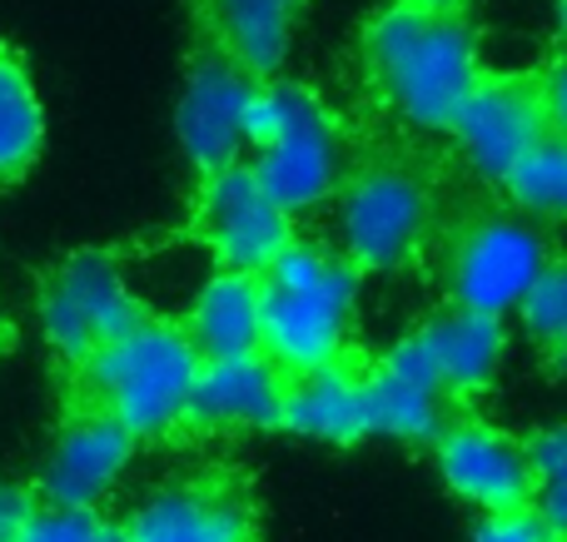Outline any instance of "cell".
Here are the masks:
<instances>
[{"label": "cell", "instance_id": "15", "mask_svg": "<svg viewBox=\"0 0 567 542\" xmlns=\"http://www.w3.org/2000/svg\"><path fill=\"white\" fill-rule=\"evenodd\" d=\"M284 378L259 354L199 364L189 378L185 414L175 438H219V434H275L279 428Z\"/></svg>", "mask_w": 567, "mask_h": 542}, {"label": "cell", "instance_id": "19", "mask_svg": "<svg viewBox=\"0 0 567 542\" xmlns=\"http://www.w3.org/2000/svg\"><path fill=\"white\" fill-rule=\"evenodd\" d=\"M185 334L195 364H219V358H245L259 348V284L255 274H229L199 284L189 309L175 319Z\"/></svg>", "mask_w": 567, "mask_h": 542}, {"label": "cell", "instance_id": "26", "mask_svg": "<svg viewBox=\"0 0 567 542\" xmlns=\"http://www.w3.org/2000/svg\"><path fill=\"white\" fill-rule=\"evenodd\" d=\"M30 503H35V498H30V488H16V483H6V478H0V542H10L20 533Z\"/></svg>", "mask_w": 567, "mask_h": 542}, {"label": "cell", "instance_id": "20", "mask_svg": "<svg viewBox=\"0 0 567 542\" xmlns=\"http://www.w3.org/2000/svg\"><path fill=\"white\" fill-rule=\"evenodd\" d=\"M45 149V110L30 85L25 55L0 40V189L20 185Z\"/></svg>", "mask_w": 567, "mask_h": 542}, {"label": "cell", "instance_id": "6", "mask_svg": "<svg viewBox=\"0 0 567 542\" xmlns=\"http://www.w3.org/2000/svg\"><path fill=\"white\" fill-rule=\"evenodd\" d=\"M195 354H189L185 334L169 314H145L105 344L85 368L60 374V394L85 398L100 414H110L140 448L169 444L179 434V414H185V394L195 378Z\"/></svg>", "mask_w": 567, "mask_h": 542}, {"label": "cell", "instance_id": "25", "mask_svg": "<svg viewBox=\"0 0 567 542\" xmlns=\"http://www.w3.org/2000/svg\"><path fill=\"white\" fill-rule=\"evenodd\" d=\"M473 542H563V533L543 523L538 508H513V513H483Z\"/></svg>", "mask_w": 567, "mask_h": 542}, {"label": "cell", "instance_id": "3", "mask_svg": "<svg viewBox=\"0 0 567 542\" xmlns=\"http://www.w3.org/2000/svg\"><path fill=\"white\" fill-rule=\"evenodd\" d=\"M553 254L563 249L548 229L518 215L493 185L453 169L419 274L433 279L443 304L503 319L508 309H518V299L548 269Z\"/></svg>", "mask_w": 567, "mask_h": 542}, {"label": "cell", "instance_id": "23", "mask_svg": "<svg viewBox=\"0 0 567 542\" xmlns=\"http://www.w3.org/2000/svg\"><path fill=\"white\" fill-rule=\"evenodd\" d=\"M10 542H125L115 518H105L100 508H45L30 503L25 523Z\"/></svg>", "mask_w": 567, "mask_h": 542}, {"label": "cell", "instance_id": "9", "mask_svg": "<svg viewBox=\"0 0 567 542\" xmlns=\"http://www.w3.org/2000/svg\"><path fill=\"white\" fill-rule=\"evenodd\" d=\"M125 542H259L255 478L235 463H209L150 488L125 518Z\"/></svg>", "mask_w": 567, "mask_h": 542}, {"label": "cell", "instance_id": "5", "mask_svg": "<svg viewBox=\"0 0 567 542\" xmlns=\"http://www.w3.org/2000/svg\"><path fill=\"white\" fill-rule=\"evenodd\" d=\"M259 284V348L279 374H299L349 348L363 274L323 239L293 234L255 274Z\"/></svg>", "mask_w": 567, "mask_h": 542}, {"label": "cell", "instance_id": "16", "mask_svg": "<svg viewBox=\"0 0 567 542\" xmlns=\"http://www.w3.org/2000/svg\"><path fill=\"white\" fill-rule=\"evenodd\" d=\"M363 368H369V348L349 344L313 368L279 374V428L333 448L363 444L369 438V428H363Z\"/></svg>", "mask_w": 567, "mask_h": 542}, {"label": "cell", "instance_id": "27", "mask_svg": "<svg viewBox=\"0 0 567 542\" xmlns=\"http://www.w3.org/2000/svg\"><path fill=\"white\" fill-rule=\"evenodd\" d=\"M10 348H16V329H10V324H6V319H0V358H6V354H10Z\"/></svg>", "mask_w": 567, "mask_h": 542}, {"label": "cell", "instance_id": "21", "mask_svg": "<svg viewBox=\"0 0 567 542\" xmlns=\"http://www.w3.org/2000/svg\"><path fill=\"white\" fill-rule=\"evenodd\" d=\"M498 195L508 199L518 215H528L538 229H558L563 209H567V125L553 119L503 175Z\"/></svg>", "mask_w": 567, "mask_h": 542}, {"label": "cell", "instance_id": "24", "mask_svg": "<svg viewBox=\"0 0 567 542\" xmlns=\"http://www.w3.org/2000/svg\"><path fill=\"white\" fill-rule=\"evenodd\" d=\"M528 444V463H533V508L548 528H567V513H563V483H567V434L558 424L553 428H538V434L523 438Z\"/></svg>", "mask_w": 567, "mask_h": 542}, {"label": "cell", "instance_id": "14", "mask_svg": "<svg viewBox=\"0 0 567 542\" xmlns=\"http://www.w3.org/2000/svg\"><path fill=\"white\" fill-rule=\"evenodd\" d=\"M433 463H439L443 483L463 498V503L483 508V513H513V508H533V463L528 444L508 428L483 424L478 414L449 424L433 438Z\"/></svg>", "mask_w": 567, "mask_h": 542}, {"label": "cell", "instance_id": "1", "mask_svg": "<svg viewBox=\"0 0 567 542\" xmlns=\"http://www.w3.org/2000/svg\"><path fill=\"white\" fill-rule=\"evenodd\" d=\"M478 70V30H473L468 10L458 6L389 0L353 35L359 95L383 119H393L399 135H449Z\"/></svg>", "mask_w": 567, "mask_h": 542}, {"label": "cell", "instance_id": "8", "mask_svg": "<svg viewBox=\"0 0 567 542\" xmlns=\"http://www.w3.org/2000/svg\"><path fill=\"white\" fill-rule=\"evenodd\" d=\"M563 119V70L558 55L543 70H478L473 90L463 95L458 115H453L449 135L458 149V165L468 169L478 185H503L513 159L543 135V129Z\"/></svg>", "mask_w": 567, "mask_h": 542}, {"label": "cell", "instance_id": "13", "mask_svg": "<svg viewBox=\"0 0 567 542\" xmlns=\"http://www.w3.org/2000/svg\"><path fill=\"white\" fill-rule=\"evenodd\" d=\"M458 418H468V408L453 404L433 358L423 354L413 334H403L383 354H369V368H363V428H369V438L433 448V438Z\"/></svg>", "mask_w": 567, "mask_h": 542}, {"label": "cell", "instance_id": "4", "mask_svg": "<svg viewBox=\"0 0 567 542\" xmlns=\"http://www.w3.org/2000/svg\"><path fill=\"white\" fill-rule=\"evenodd\" d=\"M369 129L329 105L313 85L299 80H269L249 110L245 165L284 219L313 215L333 205Z\"/></svg>", "mask_w": 567, "mask_h": 542}, {"label": "cell", "instance_id": "18", "mask_svg": "<svg viewBox=\"0 0 567 542\" xmlns=\"http://www.w3.org/2000/svg\"><path fill=\"white\" fill-rule=\"evenodd\" d=\"M303 6L309 0H189V30L255 80H279Z\"/></svg>", "mask_w": 567, "mask_h": 542}, {"label": "cell", "instance_id": "10", "mask_svg": "<svg viewBox=\"0 0 567 542\" xmlns=\"http://www.w3.org/2000/svg\"><path fill=\"white\" fill-rule=\"evenodd\" d=\"M169 239L209 249L215 264L229 269V274H259L293 239V219H284L279 209L269 205V195L259 189V179L249 175V165L235 159V165L195 179L189 215Z\"/></svg>", "mask_w": 567, "mask_h": 542}, {"label": "cell", "instance_id": "17", "mask_svg": "<svg viewBox=\"0 0 567 542\" xmlns=\"http://www.w3.org/2000/svg\"><path fill=\"white\" fill-rule=\"evenodd\" d=\"M409 334L419 338L423 354L433 358L443 388L453 394V404L458 408H468L473 414V404L493 394L498 368H503V354H508V329H503V319L439 304L433 314H423Z\"/></svg>", "mask_w": 567, "mask_h": 542}, {"label": "cell", "instance_id": "28", "mask_svg": "<svg viewBox=\"0 0 567 542\" xmlns=\"http://www.w3.org/2000/svg\"><path fill=\"white\" fill-rule=\"evenodd\" d=\"M429 6H458V10H468L473 0H429Z\"/></svg>", "mask_w": 567, "mask_h": 542}, {"label": "cell", "instance_id": "2", "mask_svg": "<svg viewBox=\"0 0 567 542\" xmlns=\"http://www.w3.org/2000/svg\"><path fill=\"white\" fill-rule=\"evenodd\" d=\"M453 169H458L453 155L419 135H369L359 165L333 195V215H339L333 249L363 279L419 274Z\"/></svg>", "mask_w": 567, "mask_h": 542}, {"label": "cell", "instance_id": "12", "mask_svg": "<svg viewBox=\"0 0 567 542\" xmlns=\"http://www.w3.org/2000/svg\"><path fill=\"white\" fill-rule=\"evenodd\" d=\"M140 444L85 398L60 394V418L35 468L30 498L45 508H100L125 478Z\"/></svg>", "mask_w": 567, "mask_h": 542}, {"label": "cell", "instance_id": "22", "mask_svg": "<svg viewBox=\"0 0 567 542\" xmlns=\"http://www.w3.org/2000/svg\"><path fill=\"white\" fill-rule=\"evenodd\" d=\"M518 314H523L528 338L538 344L548 374H558L563 348H567V264H563V254H553L548 269L528 284V294L518 299Z\"/></svg>", "mask_w": 567, "mask_h": 542}, {"label": "cell", "instance_id": "11", "mask_svg": "<svg viewBox=\"0 0 567 542\" xmlns=\"http://www.w3.org/2000/svg\"><path fill=\"white\" fill-rule=\"evenodd\" d=\"M265 85L269 80H255L219 45H209L205 35L189 30L185 95H179V110H175V129H179V149H185L195 179L245 159L249 110H255Z\"/></svg>", "mask_w": 567, "mask_h": 542}, {"label": "cell", "instance_id": "7", "mask_svg": "<svg viewBox=\"0 0 567 542\" xmlns=\"http://www.w3.org/2000/svg\"><path fill=\"white\" fill-rule=\"evenodd\" d=\"M145 309V299L125 284L115 244L70 249L65 259H55L50 269L35 274V319L50 358H55V378L85 368Z\"/></svg>", "mask_w": 567, "mask_h": 542}]
</instances>
